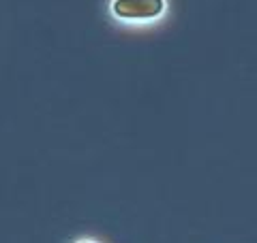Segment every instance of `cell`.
I'll use <instances>...</instances> for the list:
<instances>
[{
	"label": "cell",
	"instance_id": "cell-2",
	"mask_svg": "<svg viewBox=\"0 0 257 243\" xmlns=\"http://www.w3.org/2000/svg\"><path fill=\"white\" fill-rule=\"evenodd\" d=\"M79 243H90V241H79Z\"/></svg>",
	"mask_w": 257,
	"mask_h": 243
},
{
	"label": "cell",
	"instance_id": "cell-1",
	"mask_svg": "<svg viewBox=\"0 0 257 243\" xmlns=\"http://www.w3.org/2000/svg\"><path fill=\"white\" fill-rule=\"evenodd\" d=\"M111 11L120 20H155L165 11V0H114Z\"/></svg>",
	"mask_w": 257,
	"mask_h": 243
}]
</instances>
